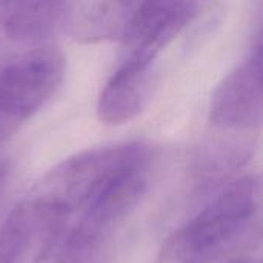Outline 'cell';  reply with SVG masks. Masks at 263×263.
Listing matches in <instances>:
<instances>
[{
	"label": "cell",
	"instance_id": "obj_1",
	"mask_svg": "<svg viewBox=\"0 0 263 263\" xmlns=\"http://www.w3.org/2000/svg\"><path fill=\"white\" fill-rule=\"evenodd\" d=\"M146 162H151V149L131 142L79 153L42 176L25 202L46 227V251L63 225L92 197L128 170Z\"/></svg>",
	"mask_w": 263,
	"mask_h": 263
},
{
	"label": "cell",
	"instance_id": "obj_2",
	"mask_svg": "<svg viewBox=\"0 0 263 263\" xmlns=\"http://www.w3.org/2000/svg\"><path fill=\"white\" fill-rule=\"evenodd\" d=\"M259 179L240 177L176 230L162 245L154 263L214 262L250 240L259 223Z\"/></svg>",
	"mask_w": 263,
	"mask_h": 263
},
{
	"label": "cell",
	"instance_id": "obj_3",
	"mask_svg": "<svg viewBox=\"0 0 263 263\" xmlns=\"http://www.w3.org/2000/svg\"><path fill=\"white\" fill-rule=\"evenodd\" d=\"M151 162L137 165L92 197L60 230L45 259L52 263H91L116 228L139 205L148 186Z\"/></svg>",
	"mask_w": 263,
	"mask_h": 263
},
{
	"label": "cell",
	"instance_id": "obj_4",
	"mask_svg": "<svg viewBox=\"0 0 263 263\" xmlns=\"http://www.w3.org/2000/svg\"><path fill=\"white\" fill-rule=\"evenodd\" d=\"M63 71L65 60L52 48L26 52L0 66V145L55 92Z\"/></svg>",
	"mask_w": 263,
	"mask_h": 263
},
{
	"label": "cell",
	"instance_id": "obj_5",
	"mask_svg": "<svg viewBox=\"0 0 263 263\" xmlns=\"http://www.w3.org/2000/svg\"><path fill=\"white\" fill-rule=\"evenodd\" d=\"M202 3L203 0H142L120 37V63L153 65L199 15Z\"/></svg>",
	"mask_w": 263,
	"mask_h": 263
},
{
	"label": "cell",
	"instance_id": "obj_6",
	"mask_svg": "<svg viewBox=\"0 0 263 263\" xmlns=\"http://www.w3.org/2000/svg\"><path fill=\"white\" fill-rule=\"evenodd\" d=\"M262 48L231 71L214 91L210 123L222 131H251L262 122Z\"/></svg>",
	"mask_w": 263,
	"mask_h": 263
},
{
	"label": "cell",
	"instance_id": "obj_7",
	"mask_svg": "<svg viewBox=\"0 0 263 263\" xmlns=\"http://www.w3.org/2000/svg\"><path fill=\"white\" fill-rule=\"evenodd\" d=\"M156 88L153 65L119 63L97 102V116L106 125H123L137 117Z\"/></svg>",
	"mask_w": 263,
	"mask_h": 263
},
{
	"label": "cell",
	"instance_id": "obj_8",
	"mask_svg": "<svg viewBox=\"0 0 263 263\" xmlns=\"http://www.w3.org/2000/svg\"><path fill=\"white\" fill-rule=\"evenodd\" d=\"M142 0H66L63 26L79 43L120 39Z\"/></svg>",
	"mask_w": 263,
	"mask_h": 263
},
{
	"label": "cell",
	"instance_id": "obj_9",
	"mask_svg": "<svg viewBox=\"0 0 263 263\" xmlns=\"http://www.w3.org/2000/svg\"><path fill=\"white\" fill-rule=\"evenodd\" d=\"M66 0H0V26L14 40H40L62 23Z\"/></svg>",
	"mask_w": 263,
	"mask_h": 263
},
{
	"label": "cell",
	"instance_id": "obj_10",
	"mask_svg": "<svg viewBox=\"0 0 263 263\" xmlns=\"http://www.w3.org/2000/svg\"><path fill=\"white\" fill-rule=\"evenodd\" d=\"M42 223L22 200L0 227V263H17L31 247L42 245Z\"/></svg>",
	"mask_w": 263,
	"mask_h": 263
},
{
	"label": "cell",
	"instance_id": "obj_11",
	"mask_svg": "<svg viewBox=\"0 0 263 263\" xmlns=\"http://www.w3.org/2000/svg\"><path fill=\"white\" fill-rule=\"evenodd\" d=\"M8 173H9V163L6 160H0V186L5 182Z\"/></svg>",
	"mask_w": 263,
	"mask_h": 263
},
{
	"label": "cell",
	"instance_id": "obj_12",
	"mask_svg": "<svg viewBox=\"0 0 263 263\" xmlns=\"http://www.w3.org/2000/svg\"><path fill=\"white\" fill-rule=\"evenodd\" d=\"M231 263H256V262H253V260H236V262H231Z\"/></svg>",
	"mask_w": 263,
	"mask_h": 263
}]
</instances>
